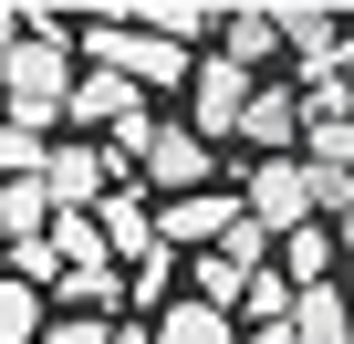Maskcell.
Wrapping results in <instances>:
<instances>
[{
	"mask_svg": "<svg viewBox=\"0 0 354 344\" xmlns=\"http://www.w3.org/2000/svg\"><path fill=\"white\" fill-rule=\"evenodd\" d=\"M53 167V115H0V178H42Z\"/></svg>",
	"mask_w": 354,
	"mask_h": 344,
	"instance_id": "8fae6325",
	"label": "cell"
},
{
	"mask_svg": "<svg viewBox=\"0 0 354 344\" xmlns=\"http://www.w3.org/2000/svg\"><path fill=\"white\" fill-rule=\"evenodd\" d=\"M53 219H63V209H53V188H42V178H11V188H0V240H11V251H21V240H42Z\"/></svg>",
	"mask_w": 354,
	"mask_h": 344,
	"instance_id": "7c38bea8",
	"label": "cell"
},
{
	"mask_svg": "<svg viewBox=\"0 0 354 344\" xmlns=\"http://www.w3.org/2000/svg\"><path fill=\"white\" fill-rule=\"evenodd\" d=\"M42 334H53L42 292H32V282H0V344H42Z\"/></svg>",
	"mask_w": 354,
	"mask_h": 344,
	"instance_id": "ac0fdd59",
	"label": "cell"
},
{
	"mask_svg": "<svg viewBox=\"0 0 354 344\" xmlns=\"http://www.w3.org/2000/svg\"><path fill=\"white\" fill-rule=\"evenodd\" d=\"M53 261H63V271H104V261H115V251H104V219H94V209H63V219H53Z\"/></svg>",
	"mask_w": 354,
	"mask_h": 344,
	"instance_id": "9a60e30c",
	"label": "cell"
},
{
	"mask_svg": "<svg viewBox=\"0 0 354 344\" xmlns=\"http://www.w3.org/2000/svg\"><path fill=\"white\" fill-rule=\"evenodd\" d=\"M344 105H354V63H344Z\"/></svg>",
	"mask_w": 354,
	"mask_h": 344,
	"instance_id": "d4e9b609",
	"label": "cell"
},
{
	"mask_svg": "<svg viewBox=\"0 0 354 344\" xmlns=\"http://www.w3.org/2000/svg\"><path fill=\"white\" fill-rule=\"evenodd\" d=\"M73 53H84V42H63V21H42V11H32L21 53L0 63V115H63V94L84 84V73H73Z\"/></svg>",
	"mask_w": 354,
	"mask_h": 344,
	"instance_id": "6da1fadb",
	"label": "cell"
},
{
	"mask_svg": "<svg viewBox=\"0 0 354 344\" xmlns=\"http://www.w3.org/2000/svg\"><path fill=\"white\" fill-rule=\"evenodd\" d=\"M281 282H292V292H323V282H333V230H292V240H281Z\"/></svg>",
	"mask_w": 354,
	"mask_h": 344,
	"instance_id": "2e32d148",
	"label": "cell"
},
{
	"mask_svg": "<svg viewBox=\"0 0 354 344\" xmlns=\"http://www.w3.org/2000/svg\"><path fill=\"white\" fill-rule=\"evenodd\" d=\"M136 21H146L156 42H177V53H188V42H209L230 11H198V0H156V11H136Z\"/></svg>",
	"mask_w": 354,
	"mask_h": 344,
	"instance_id": "e0dca14e",
	"label": "cell"
},
{
	"mask_svg": "<svg viewBox=\"0 0 354 344\" xmlns=\"http://www.w3.org/2000/svg\"><path fill=\"white\" fill-rule=\"evenodd\" d=\"M240 136H250L261 156H292V146H302V94L261 84V94H250V115H240Z\"/></svg>",
	"mask_w": 354,
	"mask_h": 344,
	"instance_id": "ba28073f",
	"label": "cell"
},
{
	"mask_svg": "<svg viewBox=\"0 0 354 344\" xmlns=\"http://www.w3.org/2000/svg\"><path fill=\"white\" fill-rule=\"evenodd\" d=\"M104 251H115V261H125V251H136V271H146V261H156V209H146V199H136V188H125V199H104Z\"/></svg>",
	"mask_w": 354,
	"mask_h": 344,
	"instance_id": "5bb4252c",
	"label": "cell"
},
{
	"mask_svg": "<svg viewBox=\"0 0 354 344\" xmlns=\"http://www.w3.org/2000/svg\"><path fill=\"white\" fill-rule=\"evenodd\" d=\"M333 230H344V251H354V209H344V219H333Z\"/></svg>",
	"mask_w": 354,
	"mask_h": 344,
	"instance_id": "603a6c76",
	"label": "cell"
},
{
	"mask_svg": "<svg viewBox=\"0 0 354 344\" xmlns=\"http://www.w3.org/2000/svg\"><path fill=\"white\" fill-rule=\"evenodd\" d=\"M146 344H240V323H230L219 302H198V292H188V302H167V313H156V334H146Z\"/></svg>",
	"mask_w": 354,
	"mask_h": 344,
	"instance_id": "30bf717a",
	"label": "cell"
},
{
	"mask_svg": "<svg viewBox=\"0 0 354 344\" xmlns=\"http://www.w3.org/2000/svg\"><path fill=\"white\" fill-rule=\"evenodd\" d=\"M281 334H292V344H354V292H333V282H323V292H302Z\"/></svg>",
	"mask_w": 354,
	"mask_h": 344,
	"instance_id": "9c48e42d",
	"label": "cell"
},
{
	"mask_svg": "<svg viewBox=\"0 0 354 344\" xmlns=\"http://www.w3.org/2000/svg\"><path fill=\"white\" fill-rule=\"evenodd\" d=\"M250 94H261V73H240L230 53H209V63L188 73V115H198V136H240Z\"/></svg>",
	"mask_w": 354,
	"mask_h": 344,
	"instance_id": "5b68a950",
	"label": "cell"
},
{
	"mask_svg": "<svg viewBox=\"0 0 354 344\" xmlns=\"http://www.w3.org/2000/svg\"><path fill=\"white\" fill-rule=\"evenodd\" d=\"M63 125H104L125 156H146V136H156V115H146V94L136 84H115V73H84L73 94H63Z\"/></svg>",
	"mask_w": 354,
	"mask_h": 344,
	"instance_id": "3957f363",
	"label": "cell"
},
{
	"mask_svg": "<svg viewBox=\"0 0 354 344\" xmlns=\"http://www.w3.org/2000/svg\"><path fill=\"white\" fill-rule=\"evenodd\" d=\"M219 53H230L240 73H261V63L281 53V11H230V21H219Z\"/></svg>",
	"mask_w": 354,
	"mask_h": 344,
	"instance_id": "4fadbf2b",
	"label": "cell"
},
{
	"mask_svg": "<svg viewBox=\"0 0 354 344\" xmlns=\"http://www.w3.org/2000/svg\"><path fill=\"white\" fill-rule=\"evenodd\" d=\"M42 344H115V334H104V323H94V313H73V323H53V334H42Z\"/></svg>",
	"mask_w": 354,
	"mask_h": 344,
	"instance_id": "44dd1931",
	"label": "cell"
},
{
	"mask_svg": "<svg viewBox=\"0 0 354 344\" xmlns=\"http://www.w3.org/2000/svg\"><path fill=\"white\" fill-rule=\"evenodd\" d=\"M292 302H302V292L281 282V261H271V271H261V282L240 292V313H250V334H281V323H292Z\"/></svg>",
	"mask_w": 354,
	"mask_h": 344,
	"instance_id": "d6986e66",
	"label": "cell"
},
{
	"mask_svg": "<svg viewBox=\"0 0 354 344\" xmlns=\"http://www.w3.org/2000/svg\"><path fill=\"white\" fill-rule=\"evenodd\" d=\"M21 32H32V11H11V0H0V63L21 53Z\"/></svg>",
	"mask_w": 354,
	"mask_h": 344,
	"instance_id": "7402d4cb",
	"label": "cell"
},
{
	"mask_svg": "<svg viewBox=\"0 0 354 344\" xmlns=\"http://www.w3.org/2000/svg\"><path fill=\"white\" fill-rule=\"evenodd\" d=\"M104 146H53V167H42V188H53V209H94L104 199Z\"/></svg>",
	"mask_w": 354,
	"mask_h": 344,
	"instance_id": "52a82bcc",
	"label": "cell"
},
{
	"mask_svg": "<svg viewBox=\"0 0 354 344\" xmlns=\"http://www.w3.org/2000/svg\"><path fill=\"white\" fill-rule=\"evenodd\" d=\"M240 209H250L271 240L313 230V167H302V156H261V167H250V188H240Z\"/></svg>",
	"mask_w": 354,
	"mask_h": 344,
	"instance_id": "277c9868",
	"label": "cell"
},
{
	"mask_svg": "<svg viewBox=\"0 0 354 344\" xmlns=\"http://www.w3.org/2000/svg\"><path fill=\"white\" fill-rule=\"evenodd\" d=\"M146 188L198 199V188H209V136H198V125H156V136H146Z\"/></svg>",
	"mask_w": 354,
	"mask_h": 344,
	"instance_id": "8992f818",
	"label": "cell"
},
{
	"mask_svg": "<svg viewBox=\"0 0 354 344\" xmlns=\"http://www.w3.org/2000/svg\"><path fill=\"white\" fill-rule=\"evenodd\" d=\"M53 292H63V302H84V313H94V323H104V313H115V302H125V282H115V261H104V271H63V282H53Z\"/></svg>",
	"mask_w": 354,
	"mask_h": 344,
	"instance_id": "ffe728a7",
	"label": "cell"
},
{
	"mask_svg": "<svg viewBox=\"0 0 354 344\" xmlns=\"http://www.w3.org/2000/svg\"><path fill=\"white\" fill-rule=\"evenodd\" d=\"M84 63H94V73H115V84H136V94L188 84V73H198L188 53H177V42H156L146 21H84Z\"/></svg>",
	"mask_w": 354,
	"mask_h": 344,
	"instance_id": "7a4b0ae2",
	"label": "cell"
},
{
	"mask_svg": "<svg viewBox=\"0 0 354 344\" xmlns=\"http://www.w3.org/2000/svg\"><path fill=\"white\" fill-rule=\"evenodd\" d=\"M240 344H292V334H240Z\"/></svg>",
	"mask_w": 354,
	"mask_h": 344,
	"instance_id": "cb8c5ba5",
	"label": "cell"
}]
</instances>
